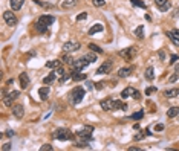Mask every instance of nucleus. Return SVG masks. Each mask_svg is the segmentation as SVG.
<instances>
[{"mask_svg":"<svg viewBox=\"0 0 179 151\" xmlns=\"http://www.w3.org/2000/svg\"><path fill=\"white\" fill-rule=\"evenodd\" d=\"M84 95H86V90L83 87H80V86L78 87H73L69 92V102L73 104V105H77V104H80L84 99Z\"/></svg>","mask_w":179,"mask_h":151,"instance_id":"f257e3e1","label":"nucleus"},{"mask_svg":"<svg viewBox=\"0 0 179 151\" xmlns=\"http://www.w3.org/2000/svg\"><path fill=\"white\" fill-rule=\"evenodd\" d=\"M92 133H94V127H92V125H84L81 130L77 131V137H78L80 140L89 142V140H92Z\"/></svg>","mask_w":179,"mask_h":151,"instance_id":"f03ea898","label":"nucleus"},{"mask_svg":"<svg viewBox=\"0 0 179 151\" xmlns=\"http://www.w3.org/2000/svg\"><path fill=\"white\" fill-rule=\"evenodd\" d=\"M52 137L57 140H70V139H73V134L67 128H58L52 133Z\"/></svg>","mask_w":179,"mask_h":151,"instance_id":"7ed1b4c3","label":"nucleus"},{"mask_svg":"<svg viewBox=\"0 0 179 151\" xmlns=\"http://www.w3.org/2000/svg\"><path fill=\"white\" fill-rule=\"evenodd\" d=\"M135 54H136V49H135V46L126 47L124 51H120V52H118V55H120L121 58H124L126 61H130V60H133Z\"/></svg>","mask_w":179,"mask_h":151,"instance_id":"20e7f679","label":"nucleus"},{"mask_svg":"<svg viewBox=\"0 0 179 151\" xmlns=\"http://www.w3.org/2000/svg\"><path fill=\"white\" fill-rule=\"evenodd\" d=\"M80 47H81V46H80V43H78V41H75V40H72V41H66V43L63 44V52H66V54H72V52H77Z\"/></svg>","mask_w":179,"mask_h":151,"instance_id":"39448f33","label":"nucleus"},{"mask_svg":"<svg viewBox=\"0 0 179 151\" xmlns=\"http://www.w3.org/2000/svg\"><path fill=\"white\" fill-rule=\"evenodd\" d=\"M3 20H5V23H6L8 26H16V25L19 23V20H17V17L14 16L13 11H5V12H3Z\"/></svg>","mask_w":179,"mask_h":151,"instance_id":"423d86ee","label":"nucleus"},{"mask_svg":"<svg viewBox=\"0 0 179 151\" xmlns=\"http://www.w3.org/2000/svg\"><path fill=\"white\" fill-rule=\"evenodd\" d=\"M89 64H91V63H89V61L86 60V57H81L80 60H75V61H73V64H72L70 67H72L73 70H83V69H84V67H87Z\"/></svg>","mask_w":179,"mask_h":151,"instance_id":"0eeeda50","label":"nucleus"},{"mask_svg":"<svg viewBox=\"0 0 179 151\" xmlns=\"http://www.w3.org/2000/svg\"><path fill=\"white\" fill-rule=\"evenodd\" d=\"M112 67H113V63L110 61V60H107V61H104L98 69H97V73L98 75H104V73H109L110 70H112Z\"/></svg>","mask_w":179,"mask_h":151,"instance_id":"6e6552de","label":"nucleus"},{"mask_svg":"<svg viewBox=\"0 0 179 151\" xmlns=\"http://www.w3.org/2000/svg\"><path fill=\"white\" fill-rule=\"evenodd\" d=\"M54 22H55V17H54V16H49V14H43V16L38 17V23H41V25H45V26H48V28H49Z\"/></svg>","mask_w":179,"mask_h":151,"instance_id":"1a4fd4ad","label":"nucleus"},{"mask_svg":"<svg viewBox=\"0 0 179 151\" xmlns=\"http://www.w3.org/2000/svg\"><path fill=\"white\" fill-rule=\"evenodd\" d=\"M155 5L159 8L161 12H167L171 8V3L168 2V0H155Z\"/></svg>","mask_w":179,"mask_h":151,"instance_id":"9d476101","label":"nucleus"},{"mask_svg":"<svg viewBox=\"0 0 179 151\" xmlns=\"http://www.w3.org/2000/svg\"><path fill=\"white\" fill-rule=\"evenodd\" d=\"M70 78H72V81H75V83H78V81H84L86 79V73L84 72H81V70H70Z\"/></svg>","mask_w":179,"mask_h":151,"instance_id":"9b49d317","label":"nucleus"},{"mask_svg":"<svg viewBox=\"0 0 179 151\" xmlns=\"http://www.w3.org/2000/svg\"><path fill=\"white\" fill-rule=\"evenodd\" d=\"M135 70V67L133 66H129V67H123V69H120L118 70V76L120 78H127L129 75H132V72Z\"/></svg>","mask_w":179,"mask_h":151,"instance_id":"f8f14e48","label":"nucleus"},{"mask_svg":"<svg viewBox=\"0 0 179 151\" xmlns=\"http://www.w3.org/2000/svg\"><path fill=\"white\" fill-rule=\"evenodd\" d=\"M167 37L174 43V44H179V29H171L167 32Z\"/></svg>","mask_w":179,"mask_h":151,"instance_id":"ddd939ff","label":"nucleus"},{"mask_svg":"<svg viewBox=\"0 0 179 151\" xmlns=\"http://www.w3.org/2000/svg\"><path fill=\"white\" fill-rule=\"evenodd\" d=\"M100 105H101V108L104 110V111H109V110H113V99H103L101 102H100Z\"/></svg>","mask_w":179,"mask_h":151,"instance_id":"4468645a","label":"nucleus"},{"mask_svg":"<svg viewBox=\"0 0 179 151\" xmlns=\"http://www.w3.org/2000/svg\"><path fill=\"white\" fill-rule=\"evenodd\" d=\"M11 108H13V114H14L16 118H19V119H20V118H23V114H25V108H23V105H19V104H17V105H13Z\"/></svg>","mask_w":179,"mask_h":151,"instance_id":"2eb2a0df","label":"nucleus"},{"mask_svg":"<svg viewBox=\"0 0 179 151\" xmlns=\"http://www.w3.org/2000/svg\"><path fill=\"white\" fill-rule=\"evenodd\" d=\"M19 81H20V86H22V89H26V87L29 86V76H28V73H26V72L20 73V76H19Z\"/></svg>","mask_w":179,"mask_h":151,"instance_id":"dca6fc26","label":"nucleus"},{"mask_svg":"<svg viewBox=\"0 0 179 151\" xmlns=\"http://www.w3.org/2000/svg\"><path fill=\"white\" fill-rule=\"evenodd\" d=\"M38 95H40V99H41V101H46L48 96H49V87H48V86L40 87V89H38Z\"/></svg>","mask_w":179,"mask_h":151,"instance_id":"f3484780","label":"nucleus"},{"mask_svg":"<svg viewBox=\"0 0 179 151\" xmlns=\"http://www.w3.org/2000/svg\"><path fill=\"white\" fill-rule=\"evenodd\" d=\"M127 104L121 99H113V110H126Z\"/></svg>","mask_w":179,"mask_h":151,"instance_id":"a211bd4d","label":"nucleus"},{"mask_svg":"<svg viewBox=\"0 0 179 151\" xmlns=\"http://www.w3.org/2000/svg\"><path fill=\"white\" fill-rule=\"evenodd\" d=\"M133 87H126L123 92H121V99H127V98H132V95H133Z\"/></svg>","mask_w":179,"mask_h":151,"instance_id":"6ab92c4d","label":"nucleus"},{"mask_svg":"<svg viewBox=\"0 0 179 151\" xmlns=\"http://www.w3.org/2000/svg\"><path fill=\"white\" fill-rule=\"evenodd\" d=\"M177 95H179V89H168V90L164 92V96L168 98V99L170 98H176Z\"/></svg>","mask_w":179,"mask_h":151,"instance_id":"aec40b11","label":"nucleus"},{"mask_svg":"<svg viewBox=\"0 0 179 151\" xmlns=\"http://www.w3.org/2000/svg\"><path fill=\"white\" fill-rule=\"evenodd\" d=\"M23 2H25V0H9L13 11H19V9L23 6Z\"/></svg>","mask_w":179,"mask_h":151,"instance_id":"412c9836","label":"nucleus"},{"mask_svg":"<svg viewBox=\"0 0 179 151\" xmlns=\"http://www.w3.org/2000/svg\"><path fill=\"white\" fill-rule=\"evenodd\" d=\"M152 133H150V130L149 128H145V130H142L141 133H138V134H135L133 136V140H141V139H144L145 136H150Z\"/></svg>","mask_w":179,"mask_h":151,"instance_id":"4be33fe9","label":"nucleus"},{"mask_svg":"<svg viewBox=\"0 0 179 151\" xmlns=\"http://www.w3.org/2000/svg\"><path fill=\"white\" fill-rule=\"evenodd\" d=\"M104 28H103V25H100V23H97V25H94L91 29H89V35H95L97 32H101Z\"/></svg>","mask_w":179,"mask_h":151,"instance_id":"5701e85b","label":"nucleus"},{"mask_svg":"<svg viewBox=\"0 0 179 151\" xmlns=\"http://www.w3.org/2000/svg\"><path fill=\"white\" fill-rule=\"evenodd\" d=\"M179 114V107H170L168 110H167V116L171 119V118H176Z\"/></svg>","mask_w":179,"mask_h":151,"instance_id":"b1692460","label":"nucleus"},{"mask_svg":"<svg viewBox=\"0 0 179 151\" xmlns=\"http://www.w3.org/2000/svg\"><path fill=\"white\" fill-rule=\"evenodd\" d=\"M77 5V0H64L61 3V8L63 9H69V8H73Z\"/></svg>","mask_w":179,"mask_h":151,"instance_id":"393cba45","label":"nucleus"},{"mask_svg":"<svg viewBox=\"0 0 179 151\" xmlns=\"http://www.w3.org/2000/svg\"><path fill=\"white\" fill-rule=\"evenodd\" d=\"M61 61H63L64 64H69V66H72L75 60L72 58V55H69V54H66V52H64V55L61 57Z\"/></svg>","mask_w":179,"mask_h":151,"instance_id":"a878e982","label":"nucleus"},{"mask_svg":"<svg viewBox=\"0 0 179 151\" xmlns=\"http://www.w3.org/2000/svg\"><path fill=\"white\" fill-rule=\"evenodd\" d=\"M144 75H145V79H147V81H153V78H155V70H153V67H147Z\"/></svg>","mask_w":179,"mask_h":151,"instance_id":"bb28decb","label":"nucleus"},{"mask_svg":"<svg viewBox=\"0 0 179 151\" xmlns=\"http://www.w3.org/2000/svg\"><path fill=\"white\" fill-rule=\"evenodd\" d=\"M55 76H57V73H55V72H51V73L43 79V84H46V86H48V84H52L54 79H55Z\"/></svg>","mask_w":179,"mask_h":151,"instance_id":"cd10ccee","label":"nucleus"},{"mask_svg":"<svg viewBox=\"0 0 179 151\" xmlns=\"http://www.w3.org/2000/svg\"><path fill=\"white\" fill-rule=\"evenodd\" d=\"M35 31L37 32H40V34H46L48 32V26H45V25H41V23H35Z\"/></svg>","mask_w":179,"mask_h":151,"instance_id":"c85d7f7f","label":"nucleus"},{"mask_svg":"<svg viewBox=\"0 0 179 151\" xmlns=\"http://www.w3.org/2000/svg\"><path fill=\"white\" fill-rule=\"evenodd\" d=\"M133 34H135L139 40H142V38H144V26H138V28L133 31Z\"/></svg>","mask_w":179,"mask_h":151,"instance_id":"c756f323","label":"nucleus"},{"mask_svg":"<svg viewBox=\"0 0 179 151\" xmlns=\"http://www.w3.org/2000/svg\"><path fill=\"white\" fill-rule=\"evenodd\" d=\"M60 66V60H52V61H48L46 63V67L48 69H57Z\"/></svg>","mask_w":179,"mask_h":151,"instance_id":"7c9ffc66","label":"nucleus"},{"mask_svg":"<svg viewBox=\"0 0 179 151\" xmlns=\"http://www.w3.org/2000/svg\"><path fill=\"white\" fill-rule=\"evenodd\" d=\"M89 49H91L92 52H97V54H103V49H101L98 44H95V43H91V44H89Z\"/></svg>","mask_w":179,"mask_h":151,"instance_id":"2f4dec72","label":"nucleus"},{"mask_svg":"<svg viewBox=\"0 0 179 151\" xmlns=\"http://www.w3.org/2000/svg\"><path fill=\"white\" fill-rule=\"evenodd\" d=\"M142 116H144V111H142V110H139V111L133 113V114L130 116V119H132V121H139V119H142Z\"/></svg>","mask_w":179,"mask_h":151,"instance_id":"473e14b6","label":"nucleus"},{"mask_svg":"<svg viewBox=\"0 0 179 151\" xmlns=\"http://www.w3.org/2000/svg\"><path fill=\"white\" fill-rule=\"evenodd\" d=\"M130 3H132L133 6H138V8H142V9H145V3L142 2V0H130Z\"/></svg>","mask_w":179,"mask_h":151,"instance_id":"72a5a7b5","label":"nucleus"},{"mask_svg":"<svg viewBox=\"0 0 179 151\" xmlns=\"http://www.w3.org/2000/svg\"><path fill=\"white\" fill-rule=\"evenodd\" d=\"M84 57H86V60H87L89 63H95V61H97V55H95V54H86Z\"/></svg>","mask_w":179,"mask_h":151,"instance_id":"f704fd0d","label":"nucleus"},{"mask_svg":"<svg viewBox=\"0 0 179 151\" xmlns=\"http://www.w3.org/2000/svg\"><path fill=\"white\" fill-rule=\"evenodd\" d=\"M55 73H57V76H58V78H63V76L66 75V72H64V69H63L61 66H58V67L55 69Z\"/></svg>","mask_w":179,"mask_h":151,"instance_id":"c9c22d12","label":"nucleus"},{"mask_svg":"<svg viewBox=\"0 0 179 151\" xmlns=\"http://www.w3.org/2000/svg\"><path fill=\"white\" fill-rule=\"evenodd\" d=\"M34 2H35L37 5H40V6L46 8V9H48V8H49V9L52 8V5H51V3H48V2H40V0H34Z\"/></svg>","mask_w":179,"mask_h":151,"instance_id":"e433bc0d","label":"nucleus"},{"mask_svg":"<svg viewBox=\"0 0 179 151\" xmlns=\"http://www.w3.org/2000/svg\"><path fill=\"white\" fill-rule=\"evenodd\" d=\"M92 3H94V6H97V8H100V6H104V5H106L104 0H92Z\"/></svg>","mask_w":179,"mask_h":151,"instance_id":"4c0bfd02","label":"nucleus"},{"mask_svg":"<svg viewBox=\"0 0 179 151\" xmlns=\"http://www.w3.org/2000/svg\"><path fill=\"white\" fill-rule=\"evenodd\" d=\"M13 98H9V96H5V99H3V102H5V105L6 107H13Z\"/></svg>","mask_w":179,"mask_h":151,"instance_id":"58836bf2","label":"nucleus"},{"mask_svg":"<svg viewBox=\"0 0 179 151\" xmlns=\"http://www.w3.org/2000/svg\"><path fill=\"white\" fill-rule=\"evenodd\" d=\"M87 19V12H81L77 16V22H81V20H86Z\"/></svg>","mask_w":179,"mask_h":151,"instance_id":"ea45409f","label":"nucleus"},{"mask_svg":"<svg viewBox=\"0 0 179 151\" xmlns=\"http://www.w3.org/2000/svg\"><path fill=\"white\" fill-rule=\"evenodd\" d=\"M155 92H158L156 87H149V89H145V96H149V95H152V93H155Z\"/></svg>","mask_w":179,"mask_h":151,"instance_id":"a19ab883","label":"nucleus"},{"mask_svg":"<svg viewBox=\"0 0 179 151\" xmlns=\"http://www.w3.org/2000/svg\"><path fill=\"white\" fill-rule=\"evenodd\" d=\"M8 96H9V98H13V99H17V98L20 96V92H19V90H14V92H11Z\"/></svg>","mask_w":179,"mask_h":151,"instance_id":"79ce46f5","label":"nucleus"},{"mask_svg":"<svg viewBox=\"0 0 179 151\" xmlns=\"http://www.w3.org/2000/svg\"><path fill=\"white\" fill-rule=\"evenodd\" d=\"M132 98H133V99H136V101H139V99H141V93H139V92L135 89V90H133V95H132Z\"/></svg>","mask_w":179,"mask_h":151,"instance_id":"37998d69","label":"nucleus"},{"mask_svg":"<svg viewBox=\"0 0 179 151\" xmlns=\"http://www.w3.org/2000/svg\"><path fill=\"white\" fill-rule=\"evenodd\" d=\"M177 60H179V57H177V55H174V54H173V55H170V64H176V61H177Z\"/></svg>","mask_w":179,"mask_h":151,"instance_id":"c03bdc74","label":"nucleus"},{"mask_svg":"<svg viewBox=\"0 0 179 151\" xmlns=\"http://www.w3.org/2000/svg\"><path fill=\"white\" fill-rule=\"evenodd\" d=\"M51 151L52 149V145H49V143H46V145H43V146H40V151Z\"/></svg>","mask_w":179,"mask_h":151,"instance_id":"a18cd8bd","label":"nucleus"},{"mask_svg":"<svg viewBox=\"0 0 179 151\" xmlns=\"http://www.w3.org/2000/svg\"><path fill=\"white\" fill-rule=\"evenodd\" d=\"M177 76H179V75H177V73L174 72V73H173V75H171V76L168 78V83H174V81L177 79Z\"/></svg>","mask_w":179,"mask_h":151,"instance_id":"49530a36","label":"nucleus"},{"mask_svg":"<svg viewBox=\"0 0 179 151\" xmlns=\"http://www.w3.org/2000/svg\"><path fill=\"white\" fill-rule=\"evenodd\" d=\"M104 86H106V83H104V81H101V83H97V84H95V89H97V90H100V89H103Z\"/></svg>","mask_w":179,"mask_h":151,"instance_id":"de8ad7c7","label":"nucleus"},{"mask_svg":"<svg viewBox=\"0 0 179 151\" xmlns=\"http://www.w3.org/2000/svg\"><path fill=\"white\" fill-rule=\"evenodd\" d=\"M164 130V125L162 124H156L155 125V131H162Z\"/></svg>","mask_w":179,"mask_h":151,"instance_id":"09e8293b","label":"nucleus"},{"mask_svg":"<svg viewBox=\"0 0 179 151\" xmlns=\"http://www.w3.org/2000/svg\"><path fill=\"white\" fill-rule=\"evenodd\" d=\"M11 146H13L11 143H3V145H2V151H6V149H11Z\"/></svg>","mask_w":179,"mask_h":151,"instance_id":"8fccbe9b","label":"nucleus"},{"mask_svg":"<svg viewBox=\"0 0 179 151\" xmlns=\"http://www.w3.org/2000/svg\"><path fill=\"white\" fill-rule=\"evenodd\" d=\"M159 58H161V61L165 60V52H164V51H159Z\"/></svg>","mask_w":179,"mask_h":151,"instance_id":"3c124183","label":"nucleus"},{"mask_svg":"<svg viewBox=\"0 0 179 151\" xmlns=\"http://www.w3.org/2000/svg\"><path fill=\"white\" fill-rule=\"evenodd\" d=\"M174 72L179 75V63H176V64H174Z\"/></svg>","mask_w":179,"mask_h":151,"instance_id":"603ef678","label":"nucleus"},{"mask_svg":"<svg viewBox=\"0 0 179 151\" xmlns=\"http://www.w3.org/2000/svg\"><path fill=\"white\" fill-rule=\"evenodd\" d=\"M6 136H9V137L14 136V131H13V130H8V131H6Z\"/></svg>","mask_w":179,"mask_h":151,"instance_id":"864d4df0","label":"nucleus"},{"mask_svg":"<svg viewBox=\"0 0 179 151\" xmlns=\"http://www.w3.org/2000/svg\"><path fill=\"white\" fill-rule=\"evenodd\" d=\"M129 151H139V148H138V146H130Z\"/></svg>","mask_w":179,"mask_h":151,"instance_id":"5fc2aeb1","label":"nucleus"}]
</instances>
